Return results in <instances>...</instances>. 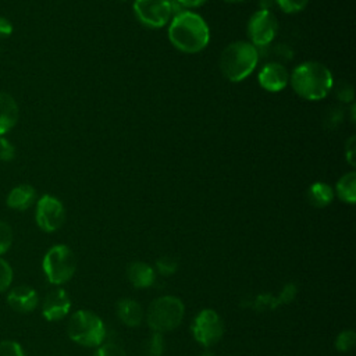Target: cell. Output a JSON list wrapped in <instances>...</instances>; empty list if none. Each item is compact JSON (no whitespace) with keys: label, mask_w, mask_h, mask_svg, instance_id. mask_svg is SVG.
I'll return each instance as SVG.
<instances>
[{"label":"cell","mask_w":356,"mask_h":356,"mask_svg":"<svg viewBox=\"0 0 356 356\" xmlns=\"http://www.w3.org/2000/svg\"><path fill=\"white\" fill-rule=\"evenodd\" d=\"M168 38L179 51L193 54L202 51L209 44L210 31L199 14L181 11L174 15L168 26Z\"/></svg>","instance_id":"1"},{"label":"cell","mask_w":356,"mask_h":356,"mask_svg":"<svg viewBox=\"0 0 356 356\" xmlns=\"http://www.w3.org/2000/svg\"><path fill=\"white\" fill-rule=\"evenodd\" d=\"M289 81L293 90L306 100H320L334 86L331 71L318 61L302 63L292 71Z\"/></svg>","instance_id":"2"},{"label":"cell","mask_w":356,"mask_h":356,"mask_svg":"<svg viewBox=\"0 0 356 356\" xmlns=\"http://www.w3.org/2000/svg\"><path fill=\"white\" fill-rule=\"evenodd\" d=\"M259 50L250 42L236 40L229 43L221 53L220 68L222 75L231 82H241L256 68Z\"/></svg>","instance_id":"3"},{"label":"cell","mask_w":356,"mask_h":356,"mask_svg":"<svg viewBox=\"0 0 356 356\" xmlns=\"http://www.w3.org/2000/svg\"><path fill=\"white\" fill-rule=\"evenodd\" d=\"M68 337L83 346L100 345L106 337V327L99 316L89 310L75 312L67 325Z\"/></svg>","instance_id":"4"},{"label":"cell","mask_w":356,"mask_h":356,"mask_svg":"<svg viewBox=\"0 0 356 356\" xmlns=\"http://www.w3.org/2000/svg\"><path fill=\"white\" fill-rule=\"evenodd\" d=\"M184 317V305L175 296H161L152 302L147 310V324L154 332L174 330Z\"/></svg>","instance_id":"5"},{"label":"cell","mask_w":356,"mask_h":356,"mask_svg":"<svg viewBox=\"0 0 356 356\" xmlns=\"http://www.w3.org/2000/svg\"><path fill=\"white\" fill-rule=\"evenodd\" d=\"M42 267L47 280L51 284L60 285L74 275L76 259L67 245H54L46 252Z\"/></svg>","instance_id":"6"},{"label":"cell","mask_w":356,"mask_h":356,"mask_svg":"<svg viewBox=\"0 0 356 356\" xmlns=\"http://www.w3.org/2000/svg\"><path fill=\"white\" fill-rule=\"evenodd\" d=\"M278 32L277 17L270 10H259L249 18L248 36L254 47H264Z\"/></svg>","instance_id":"7"},{"label":"cell","mask_w":356,"mask_h":356,"mask_svg":"<svg viewBox=\"0 0 356 356\" xmlns=\"http://www.w3.org/2000/svg\"><path fill=\"white\" fill-rule=\"evenodd\" d=\"M170 0H135L134 11L138 19L149 28H161L172 17Z\"/></svg>","instance_id":"8"},{"label":"cell","mask_w":356,"mask_h":356,"mask_svg":"<svg viewBox=\"0 0 356 356\" xmlns=\"http://www.w3.org/2000/svg\"><path fill=\"white\" fill-rule=\"evenodd\" d=\"M65 218V211L63 203L51 196L43 195L36 203L35 220L38 227L44 232H54L57 231Z\"/></svg>","instance_id":"9"},{"label":"cell","mask_w":356,"mask_h":356,"mask_svg":"<svg viewBox=\"0 0 356 356\" xmlns=\"http://www.w3.org/2000/svg\"><path fill=\"white\" fill-rule=\"evenodd\" d=\"M192 332L199 343L209 346L216 343L222 337L224 327L221 318L214 310L204 309L193 320Z\"/></svg>","instance_id":"10"},{"label":"cell","mask_w":356,"mask_h":356,"mask_svg":"<svg viewBox=\"0 0 356 356\" xmlns=\"http://www.w3.org/2000/svg\"><path fill=\"white\" fill-rule=\"evenodd\" d=\"M71 300L68 293L63 288L50 291L42 305V314L49 321L61 320L70 312Z\"/></svg>","instance_id":"11"},{"label":"cell","mask_w":356,"mask_h":356,"mask_svg":"<svg viewBox=\"0 0 356 356\" xmlns=\"http://www.w3.org/2000/svg\"><path fill=\"white\" fill-rule=\"evenodd\" d=\"M289 82V74L281 63H268L259 72V83L268 92H280Z\"/></svg>","instance_id":"12"},{"label":"cell","mask_w":356,"mask_h":356,"mask_svg":"<svg viewBox=\"0 0 356 356\" xmlns=\"http://www.w3.org/2000/svg\"><path fill=\"white\" fill-rule=\"evenodd\" d=\"M7 303L18 313H31L39 303L36 291L28 285H19L13 288L7 293Z\"/></svg>","instance_id":"13"},{"label":"cell","mask_w":356,"mask_h":356,"mask_svg":"<svg viewBox=\"0 0 356 356\" xmlns=\"http://www.w3.org/2000/svg\"><path fill=\"white\" fill-rule=\"evenodd\" d=\"M18 104L15 99L7 93L0 90V136L10 132L18 121Z\"/></svg>","instance_id":"14"},{"label":"cell","mask_w":356,"mask_h":356,"mask_svg":"<svg viewBox=\"0 0 356 356\" xmlns=\"http://www.w3.org/2000/svg\"><path fill=\"white\" fill-rule=\"evenodd\" d=\"M36 200V191L32 185L28 184H22V185H17L14 186L6 199V203L10 209L14 210H19L24 211L26 209H29L33 202Z\"/></svg>","instance_id":"15"},{"label":"cell","mask_w":356,"mask_h":356,"mask_svg":"<svg viewBox=\"0 0 356 356\" xmlns=\"http://www.w3.org/2000/svg\"><path fill=\"white\" fill-rule=\"evenodd\" d=\"M128 280L136 288H147L154 282V271L149 264L135 261L128 267Z\"/></svg>","instance_id":"16"},{"label":"cell","mask_w":356,"mask_h":356,"mask_svg":"<svg viewBox=\"0 0 356 356\" xmlns=\"http://www.w3.org/2000/svg\"><path fill=\"white\" fill-rule=\"evenodd\" d=\"M117 314L120 320L129 327L139 325L143 317L142 307L132 299H121L117 305Z\"/></svg>","instance_id":"17"},{"label":"cell","mask_w":356,"mask_h":356,"mask_svg":"<svg viewBox=\"0 0 356 356\" xmlns=\"http://www.w3.org/2000/svg\"><path fill=\"white\" fill-rule=\"evenodd\" d=\"M334 199V191L328 184L314 182L307 189V200L314 207H325Z\"/></svg>","instance_id":"18"},{"label":"cell","mask_w":356,"mask_h":356,"mask_svg":"<svg viewBox=\"0 0 356 356\" xmlns=\"http://www.w3.org/2000/svg\"><path fill=\"white\" fill-rule=\"evenodd\" d=\"M335 191H337L338 197L342 202L353 204L356 202V172L349 171V172L343 174L338 179V182L335 185Z\"/></svg>","instance_id":"19"},{"label":"cell","mask_w":356,"mask_h":356,"mask_svg":"<svg viewBox=\"0 0 356 356\" xmlns=\"http://www.w3.org/2000/svg\"><path fill=\"white\" fill-rule=\"evenodd\" d=\"M163 350H164V339L161 332H153L146 346L147 356H161Z\"/></svg>","instance_id":"20"},{"label":"cell","mask_w":356,"mask_h":356,"mask_svg":"<svg viewBox=\"0 0 356 356\" xmlns=\"http://www.w3.org/2000/svg\"><path fill=\"white\" fill-rule=\"evenodd\" d=\"M274 3L286 14H295L302 11L309 0H274Z\"/></svg>","instance_id":"21"},{"label":"cell","mask_w":356,"mask_h":356,"mask_svg":"<svg viewBox=\"0 0 356 356\" xmlns=\"http://www.w3.org/2000/svg\"><path fill=\"white\" fill-rule=\"evenodd\" d=\"M13 243V229L6 221H0V256L4 254Z\"/></svg>","instance_id":"22"},{"label":"cell","mask_w":356,"mask_h":356,"mask_svg":"<svg viewBox=\"0 0 356 356\" xmlns=\"http://www.w3.org/2000/svg\"><path fill=\"white\" fill-rule=\"evenodd\" d=\"M156 266H157V270L160 274L171 275L178 268V261L171 256H161L160 259H157Z\"/></svg>","instance_id":"23"},{"label":"cell","mask_w":356,"mask_h":356,"mask_svg":"<svg viewBox=\"0 0 356 356\" xmlns=\"http://www.w3.org/2000/svg\"><path fill=\"white\" fill-rule=\"evenodd\" d=\"M13 281V268L4 259L0 257V292L10 288Z\"/></svg>","instance_id":"24"},{"label":"cell","mask_w":356,"mask_h":356,"mask_svg":"<svg viewBox=\"0 0 356 356\" xmlns=\"http://www.w3.org/2000/svg\"><path fill=\"white\" fill-rule=\"evenodd\" d=\"M355 339H356V338H355V332H353L352 330L342 331V332L338 335L337 342H335L337 349L341 350V352H346V350L352 349L353 345H355Z\"/></svg>","instance_id":"25"},{"label":"cell","mask_w":356,"mask_h":356,"mask_svg":"<svg viewBox=\"0 0 356 356\" xmlns=\"http://www.w3.org/2000/svg\"><path fill=\"white\" fill-rule=\"evenodd\" d=\"M15 154V146L4 136H0V161L10 163L11 160H14Z\"/></svg>","instance_id":"26"},{"label":"cell","mask_w":356,"mask_h":356,"mask_svg":"<svg viewBox=\"0 0 356 356\" xmlns=\"http://www.w3.org/2000/svg\"><path fill=\"white\" fill-rule=\"evenodd\" d=\"M0 356H25L21 345L15 341L0 342Z\"/></svg>","instance_id":"27"},{"label":"cell","mask_w":356,"mask_h":356,"mask_svg":"<svg viewBox=\"0 0 356 356\" xmlns=\"http://www.w3.org/2000/svg\"><path fill=\"white\" fill-rule=\"evenodd\" d=\"M95 356H125V350L120 345L114 342H108L102 345L95 353Z\"/></svg>","instance_id":"28"},{"label":"cell","mask_w":356,"mask_h":356,"mask_svg":"<svg viewBox=\"0 0 356 356\" xmlns=\"http://www.w3.org/2000/svg\"><path fill=\"white\" fill-rule=\"evenodd\" d=\"M335 93H337V97L343 103H349L353 100V89L346 82H342L338 86H335Z\"/></svg>","instance_id":"29"},{"label":"cell","mask_w":356,"mask_h":356,"mask_svg":"<svg viewBox=\"0 0 356 356\" xmlns=\"http://www.w3.org/2000/svg\"><path fill=\"white\" fill-rule=\"evenodd\" d=\"M295 295H296V286H295V284L289 282V284H286V285L284 286V289H282L281 293L278 295L277 303H278V305H281V303H289V302L293 300Z\"/></svg>","instance_id":"30"},{"label":"cell","mask_w":356,"mask_h":356,"mask_svg":"<svg viewBox=\"0 0 356 356\" xmlns=\"http://www.w3.org/2000/svg\"><path fill=\"white\" fill-rule=\"evenodd\" d=\"M355 149H356L355 136H350L348 139V142L345 143V156H346V160L350 165H355Z\"/></svg>","instance_id":"31"},{"label":"cell","mask_w":356,"mask_h":356,"mask_svg":"<svg viewBox=\"0 0 356 356\" xmlns=\"http://www.w3.org/2000/svg\"><path fill=\"white\" fill-rule=\"evenodd\" d=\"M13 33V24L6 17H0V39H6Z\"/></svg>","instance_id":"32"},{"label":"cell","mask_w":356,"mask_h":356,"mask_svg":"<svg viewBox=\"0 0 356 356\" xmlns=\"http://www.w3.org/2000/svg\"><path fill=\"white\" fill-rule=\"evenodd\" d=\"M177 1H178V4H181L185 8H195V7L202 6L206 0H177Z\"/></svg>","instance_id":"33"},{"label":"cell","mask_w":356,"mask_h":356,"mask_svg":"<svg viewBox=\"0 0 356 356\" xmlns=\"http://www.w3.org/2000/svg\"><path fill=\"white\" fill-rule=\"evenodd\" d=\"M274 4V0H260V10H270V7Z\"/></svg>","instance_id":"34"},{"label":"cell","mask_w":356,"mask_h":356,"mask_svg":"<svg viewBox=\"0 0 356 356\" xmlns=\"http://www.w3.org/2000/svg\"><path fill=\"white\" fill-rule=\"evenodd\" d=\"M227 3H239V1H243V0H224Z\"/></svg>","instance_id":"35"},{"label":"cell","mask_w":356,"mask_h":356,"mask_svg":"<svg viewBox=\"0 0 356 356\" xmlns=\"http://www.w3.org/2000/svg\"><path fill=\"white\" fill-rule=\"evenodd\" d=\"M202 356H214V355H213V353H210V352H206V353H203Z\"/></svg>","instance_id":"36"},{"label":"cell","mask_w":356,"mask_h":356,"mask_svg":"<svg viewBox=\"0 0 356 356\" xmlns=\"http://www.w3.org/2000/svg\"><path fill=\"white\" fill-rule=\"evenodd\" d=\"M122 1H125V0H122Z\"/></svg>","instance_id":"37"}]
</instances>
